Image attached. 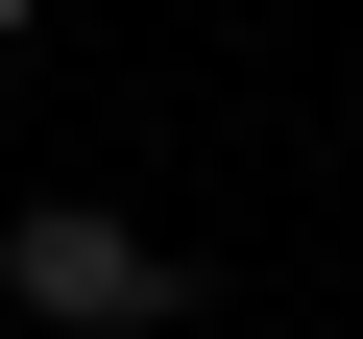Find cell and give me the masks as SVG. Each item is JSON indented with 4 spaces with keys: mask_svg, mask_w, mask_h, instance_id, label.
Instances as JSON below:
<instances>
[{
    "mask_svg": "<svg viewBox=\"0 0 363 339\" xmlns=\"http://www.w3.org/2000/svg\"><path fill=\"white\" fill-rule=\"evenodd\" d=\"M25 25H49V0H0V49H25Z\"/></svg>",
    "mask_w": 363,
    "mask_h": 339,
    "instance_id": "obj_2",
    "label": "cell"
},
{
    "mask_svg": "<svg viewBox=\"0 0 363 339\" xmlns=\"http://www.w3.org/2000/svg\"><path fill=\"white\" fill-rule=\"evenodd\" d=\"M0 315H25V339H169L194 267H169L121 194H25V218H0Z\"/></svg>",
    "mask_w": 363,
    "mask_h": 339,
    "instance_id": "obj_1",
    "label": "cell"
}]
</instances>
